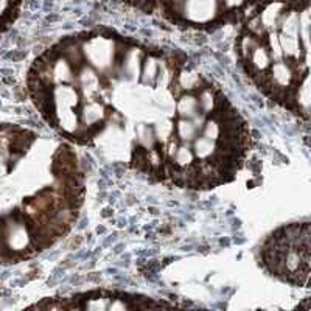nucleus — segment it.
Instances as JSON below:
<instances>
[{"mask_svg":"<svg viewBox=\"0 0 311 311\" xmlns=\"http://www.w3.org/2000/svg\"><path fill=\"white\" fill-rule=\"evenodd\" d=\"M266 263L277 274L305 285L310 272V225L296 224L275 233L266 249Z\"/></svg>","mask_w":311,"mask_h":311,"instance_id":"f257e3e1","label":"nucleus"}]
</instances>
